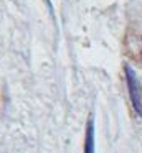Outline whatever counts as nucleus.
Masks as SVG:
<instances>
[{"label": "nucleus", "instance_id": "obj_1", "mask_svg": "<svg viewBox=\"0 0 142 153\" xmlns=\"http://www.w3.org/2000/svg\"><path fill=\"white\" fill-rule=\"evenodd\" d=\"M125 82H127V89H129V96H131L132 105H134L135 112L139 115H142V91H140V82H139V77L135 74V71L131 66H125Z\"/></svg>", "mask_w": 142, "mask_h": 153}, {"label": "nucleus", "instance_id": "obj_2", "mask_svg": "<svg viewBox=\"0 0 142 153\" xmlns=\"http://www.w3.org/2000/svg\"><path fill=\"white\" fill-rule=\"evenodd\" d=\"M84 153H94V119H92V115H89L88 127H86Z\"/></svg>", "mask_w": 142, "mask_h": 153}]
</instances>
